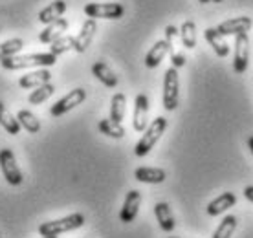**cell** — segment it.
Here are the masks:
<instances>
[{
    "mask_svg": "<svg viewBox=\"0 0 253 238\" xmlns=\"http://www.w3.org/2000/svg\"><path fill=\"white\" fill-rule=\"evenodd\" d=\"M57 63V57L53 53H30V55H15L9 59L2 61V68L4 70H24V68H33V66H53Z\"/></svg>",
    "mask_w": 253,
    "mask_h": 238,
    "instance_id": "1",
    "label": "cell"
},
{
    "mask_svg": "<svg viewBox=\"0 0 253 238\" xmlns=\"http://www.w3.org/2000/svg\"><path fill=\"white\" fill-rule=\"evenodd\" d=\"M165 130H167V119L162 118V116L152 119V123L145 128V134L141 136V139L134 147V154L138 158L147 156L154 149V145L160 141V138L165 134Z\"/></svg>",
    "mask_w": 253,
    "mask_h": 238,
    "instance_id": "2",
    "label": "cell"
},
{
    "mask_svg": "<svg viewBox=\"0 0 253 238\" xmlns=\"http://www.w3.org/2000/svg\"><path fill=\"white\" fill-rule=\"evenodd\" d=\"M84 224V216L81 213H74L68 214L64 218L59 220H51V222H44L39 226V235L41 237H59L63 233L74 231V229H79Z\"/></svg>",
    "mask_w": 253,
    "mask_h": 238,
    "instance_id": "3",
    "label": "cell"
},
{
    "mask_svg": "<svg viewBox=\"0 0 253 238\" xmlns=\"http://www.w3.org/2000/svg\"><path fill=\"white\" fill-rule=\"evenodd\" d=\"M178 99H180V81H178V70L174 66L165 72L164 76V97H162V103H164L165 110H176L178 107Z\"/></svg>",
    "mask_w": 253,
    "mask_h": 238,
    "instance_id": "4",
    "label": "cell"
},
{
    "mask_svg": "<svg viewBox=\"0 0 253 238\" xmlns=\"http://www.w3.org/2000/svg\"><path fill=\"white\" fill-rule=\"evenodd\" d=\"M84 15L88 19H108L118 20L125 15V7L118 2H92L84 6Z\"/></svg>",
    "mask_w": 253,
    "mask_h": 238,
    "instance_id": "5",
    "label": "cell"
},
{
    "mask_svg": "<svg viewBox=\"0 0 253 238\" xmlns=\"http://www.w3.org/2000/svg\"><path fill=\"white\" fill-rule=\"evenodd\" d=\"M0 169L9 185H20L22 183V170H20L17 158L11 149H2L0 151Z\"/></svg>",
    "mask_w": 253,
    "mask_h": 238,
    "instance_id": "6",
    "label": "cell"
},
{
    "mask_svg": "<svg viewBox=\"0 0 253 238\" xmlns=\"http://www.w3.org/2000/svg\"><path fill=\"white\" fill-rule=\"evenodd\" d=\"M84 99H86V90H84V88H74L72 92H68V94L64 95V97H61V99L51 107L50 114L53 118H61V116H64L66 112L74 110L77 105H81Z\"/></svg>",
    "mask_w": 253,
    "mask_h": 238,
    "instance_id": "7",
    "label": "cell"
},
{
    "mask_svg": "<svg viewBox=\"0 0 253 238\" xmlns=\"http://www.w3.org/2000/svg\"><path fill=\"white\" fill-rule=\"evenodd\" d=\"M248 61H250V39H248V33L235 35L233 70L237 74H244L248 70Z\"/></svg>",
    "mask_w": 253,
    "mask_h": 238,
    "instance_id": "8",
    "label": "cell"
},
{
    "mask_svg": "<svg viewBox=\"0 0 253 238\" xmlns=\"http://www.w3.org/2000/svg\"><path fill=\"white\" fill-rule=\"evenodd\" d=\"M132 126L136 132H145L149 126V97L145 94H138L134 101Z\"/></svg>",
    "mask_w": 253,
    "mask_h": 238,
    "instance_id": "9",
    "label": "cell"
},
{
    "mask_svg": "<svg viewBox=\"0 0 253 238\" xmlns=\"http://www.w3.org/2000/svg\"><path fill=\"white\" fill-rule=\"evenodd\" d=\"M139 205H141V193L132 189L128 191L125 196V201H123V207H121V213H120V220L123 224H130L134 222V218L138 216Z\"/></svg>",
    "mask_w": 253,
    "mask_h": 238,
    "instance_id": "10",
    "label": "cell"
},
{
    "mask_svg": "<svg viewBox=\"0 0 253 238\" xmlns=\"http://www.w3.org/2000/svg\"><path fill=\"white\" fill-rule=\"evenodd\" d=\"M252 19L250 17H235V19L224 20L216 26V30L222 37H228V35H241V33L250 32L252 28Z\"/></svg>",
    "mask_w": 253,
    "mask_h": 238,
    "instance_id": "11",
    "label": "cell"
},
{
    "mask_svg": "<svg viewBox=\"0 0 253 238\" xmlns=\"http://www.w3.org/2000/svg\"><path fill=\"white\" fill-rule=\"evenodd\" d=\"M95 32H97V22L95 19H86L81 26V32L77 33L76 42H74V50L77 53H84L88 50V46L92 44V39H94Z\"/></svg>",
    "mask_w": 253,
    "mask_h": 238,
    "instance_id": "12",
    "label": "cell"
},
{
    "mask_svg": "<svg viewBox=\"0 0 253 238\" xmlns=\"http://www.w3.org/2000/svg\"><path fill=\"white\" fill-rule=\"evenodd\" d=\"M172 51V46L165 39H162V40H158V42L152 46L151 50L147 51L145 55V66L147 68H156V66H160V63L165 59V55L167 53H171Z\"/></svg>",
    "mask_w": 253,
    "mask_h": 238,
    "instance_id": "13",
    "label": "cell"
},
{
    "mask_svg": "<svg viewBox=\"0 0 253 238\" xmlns=\"http://www.w3.org/2000/svg\"><path fill=\"white\" fill-rule=\"evenodd\" d=\"M235 203H237V196H235L233 193H224V195L216 196L215 200L209 201L206 211H208L209 216H220V214H224L228 209L235 207Z\"/></svg>",
    "mask_w": 253,
    "mask_h": 238,
    "instance_id": "14",
    "label": "cell"
},
{
    "mask_svg": "<svg viewBox=\"0 0 253 238\" xmlns=\"http://www.w3.org/2000/svg\"><path fill=\"white\" fill-rule=\"evenodd\" d=\"M64 11H66V2L64 0H55V2H51V4H48L46 7H42L41 11H39V22L41 24H51V22H55V20H59L61 17L64 15Z\"/></svg>",
    "mask_w": 253,
    "mask_h": 238,
    "instance_id": "15",
    "label": "cell"
},
{
    "mask_svg": "<svg viewBox=\"0 0 253 238\" xmlns=\"http://www.w3.org/2000/svg\"><path fill=\"white\" fill-rule=\"evenodd\" d=\"M51 79V74L48 70H35V72H28L26 76H22L19 79V86L20 88H26V90H33V88H39L46 84V82H50Z\"/></svg>",
    "mask_w": 253,
    "mask_h": 238,
    "instance_id": "16",
    "label": "cell"
},
{
    "mask_svg": "<svg viewBox=\"0 0 253 238\" xmlns=\"http://www.w3.org/2000/svg\"><path fill=\"white\" fill-rule=\"evenodd\" d=\"M134 178L141 183H164L167 178V172L158 167H139L134 170Z\"/></svg>",
    "mask_w": 253,
    "mask_h": 238,
    "instance_id": "17",
    "label": "cell"
},
{
    "mask_svg": "<svg viewBox=\"0 0 253 238\" xmlns=\"http://www.w3.org/2000/svg\"><path fill=\"white\" fill-rule=\"evenodd\" d=\"M68 30V20L66 19H59L55 20V22H51V24H48L41 32V35H39V40L42 44H51L55 39H59L61 35H64V32Z\"/></svg>",
    "mask_w": 253,
    "mask_h": 238,
    "instance_id": "18",
    "label": "cell"
},
{
    "mask_svg": "<svg viewBox=\"0 0 253 238\" xmlns=\"http://www.w3.org/2000/svg\"><path fill=\"white\" fill-rule=\"evenodd\" d=\"M154 214H156V220H158L160 227L164 229L165 233H171L174 227H176V222H174V216L171 213V207L165 201H158L154 205Z\"/></svg>",
    "mask_w": 253,
    "mask_h": 238,
    "instance_id": "19",
    "label": "cell"
},
{
    "mask_svg": "<svg viewBox=\"0 0 253 238\" xmlns=\"http://www.w3.org/2000/svg\"><path fill=\"white\" fill-rule=\"evenodd\" d=\"M204 37H206V40L209 42V46L213 48V51H215L218 57H228L229 55L228 42L224 40V37L218 33L216 28H208V30L204 32Z\"/></svg>",
    "mask_w": 253,
    "mask_h": 238,
    "instance_id": "20",
    "label": "cell"
},
{
    "mask_svg": "<svg viewBox=\"0 0 253 238\" xmlns=\"http://www.w3.org/2000/svg\"><path fill=\"white\" fill-rule=\"evenodd\" d=\"M92 74L97 77V81H101L107 88H116L118 86V82H120L118 81V76H116L114 72L110 70V66H108L107 63H103V61L94 63V66H92Z\"/></svg>",
    "mask_w": 253,
    "mask_h": 238,
    "instance_id": "21",
    "label": "cell"
},
{
    "mask_svg": "<svg viewBox=\"0 0 253 238\" xmlns=\"http://www.w3.org/2000/svg\"><path fill=\"white\" fill-rule=\"evenodd\" d=\"M97 128H99V132L101 134H105V136H108V138H114V139H121L123 136H125V126L121 125V123H118V121H114V119H101L99 121V125H97Z\"/></svg>",
    "mask_w": 253,
    "mask_h": 238,
    "instance_id": "22",
    "label": "cell"
},
{
    "mask_svg": "<svg viewBox=\"0 0 253 238\" xmlns=\"http://www.w3.org/2000/svg\"><path fill=\"white\" fill-rule=\"evenodd\" d=\"M0 125L4 126V130L7 132V134H11V136H17L20 132V123L17 118H13V114H9V110H7L6 107H4V103L0 101Z\"/></svg>",
    "mask_w": 253,
    "mask_h": 238,
    "instance_id": "23",
    "label": "cell"
},
{
    "mask_svg": "<svg viewBox=\"0 0 253 238\" xmlns=\"http://www.w3.org/2000/svg\"><path fill=\"white\" fill-rule=\"evenodd\" d=\"M17 119H19L20 126H22L28 134H39V132H41V121H39L37 116L33 112H30V110H20V112L17 114Z\"/></svg>",
    "mask_w": 253,
    "mask_h": 238,
    "instance_id": "24",
    "label": "cell"
},
{
    "mask_svg": "<svg viewBox=\"0 0 253 238\" xmlns=\"http://www.w3.org/2000/svg\"><path fill=\"white\" fill-rule=\"evenodd\" d=\"M237 224H239V222H237V216H233V214L224 216V220L218 224L216 231L213 233V237L211 238H231L233 237L235 229H237Z\"/></svg>",
    "mask_w": 253,
    "mask_h": 238,
    "instance_id": "25",
    "label": "cell"
},
{
    "mask_svg": "<svg viewBox=\"0 0 253 238\" xmlns=\"http://www.w3.org/2000/svg\"><path fill=\"white\" fill-rule=\"evenodd\" d=\"M55 92V86L51 84V82H46L42 86L39 88H33L32 94L28 95V103L30 105H41V103H44L46 99H50L51 95Z\"/></svg>",
    "mask_w": 253,
    "mask_h": 238,
    "instance_id": "26",
    "label": "cell"
},
{
    "mask_svg": "<svg viewBox=\"0 0 253 238\" xmlns=\"http://www.w3.org/2000/svg\"><path fill=\"white\" fill-rule=\"evenodd\" d=\"M126 110V97L125 94H114L110 101V119H114L118 123L123 121Z\"/></svg>",
    "mask_w": 253,
    "mask_h": 238,
    "instance_id": "27",
    "label": "cell"
},
{
    "mask_svg": "<svg viewBox=\"0 0 253 238\" xmlns=\"http://www.w3.org/2000/svg\"><path fill=\"white\" fill-rule=\"evenodd\" d=\"M180 39L187 50H193L196 46V24L193 20H185L180 28Z\"/></svg>",
    "mask_w": 253,
    "mask_h": 238,
    "instance_id": "28",
    "label": "cell"
},
{
    "mask_svg": "<svg viewBox=\"0 0 253 238\" xmlns=\"http://www.w3.org/2000/svg\"><path fill=\"white\" fill-rule=\"evenodd\" d=\"M24 48V40L22 39H9L6 42L0 44V63L4 59H9V57H15L20 50Z\"/></svg>",
    "mask_w": 253,
    "mask_h": 238,
    "instance_id": "29",
    "label": "cell"
},
{
    "mask_svg": "<svg viewBox=\"0 0 253 238\" xmlns=\"http://www.w3.org/2000/svg\"><path fill=\"white\" fill-rule=\"evenodd\" d=\"M74 42H76V37L72 35H61L59 39H55L50 46V53H53L55 57L63 55L66 51L74 50Z\"/></svg>",
    "mask_w": 253,
    "mask_h": 238,
    "instance_id": "30",
    "label": "cell"
},
{
    "mask_svg": "<svg viewBox=\"0 0 253 238\" xmlns=\"http://www.w3.org/2000/svg\"><path fill=\"white\" fill-rule=\"evenodd\" d=\"M178 37H180V30H178L176 26H167V28H165V40L171 44V46L174 44V40H176ZM172 51H174V46H172Z\"/></svg>",
    "mask_w": 253,
    "mask_h": 238,
    "instance_id": "31",
    "label": "cell"
},
{
    "mask_svg": "<svg viewBox=\"0 0 253 238\" xmlns=\"http://www.w3.org/2000/svg\"><path fill=\"white\" fill-rule=\"evenodd\" d=\"M171 61L174 68H182L185 64V55L184 53H178V51H172L171 53Z\"/></svg>",
    "mask_w": 253,
    "mask_h": 238,
    "instance_id": "32",
    "label": "cell"
},
{
    "mask_svg": "<svg viewBox=\"0 0 253 238\" xmlns=\"http://www.w3.org/2000/svg\"><path fill=\"white\" fill-rule=\"evenodd\" d=\"M244 196L253 203V185H248V187L244 189Z\"/></svg>",
    "mask_w": 253,
    "mask_h": 238,
    "instance_id": "33",
    "label": "cell"
},
{
    "mask_svg": "<svg viewBox=\"0 0 253 238\" xmlns=\"http://www.w3.org/2000/svg\"><path fill=\"white\" fill-rule=\"evenodd\" d=\"M248 147H250V151H252V154H253V136L248 139Z\"/></svg>",
    "mask_w": 253,
    "mask_h": 238,
    "instance_id": "34",
    "label": "cell"
},
{
    "mask_svg": "<svg viewBox=\"0 0 253 238\" xmlns=\"http://www.w3.org/2000/svg\"><path fill=\"white\" fill-rule=\"evenodd\" d=\"M198 2H202V4H208L209 0H198Z\"/></svg>",
    "mask_w": 253,
    "mask_h": 238,
    "instance_id": "35",
    "label": "cell"
},
{
    "mask_svg": "<svg viewBox=\"0 0 253 238\" xmlns=\"http://www.w3.org/2000/svg\"><path fill=\"white\" fill-rule=\"evenodd\" d=\"M42 238H57V237H42Z\"/></svg>",
    "mask_w": 253,
    "mask_h": 238,
    "instance_id": "36",
    "label": "cell"
},
{
    "mask_svg": "<svg viewBox=\"0 0 253 238\" xmlns=\"http://www.w3.org/2000/svg\"><path fill=\"white\" fill-rule=\"evenodd\" d=\"M213 2H224V0H213Z\"/></svg>",
    "mask_w": 253,
    "mask_h": 238,
    "instance_id": "37",
    "label": "cell"
},
{
    "mask_svg": "<svg viewBox=\"0 0 253 238\" xmlns=\"http://www.w3.org/2000/svg\"><path fill=\"white\" fill-rule=\"evenodd\" d=\"M169 238H180V237H169Z\"/></svg>",
    "mask_w": 253,
    "mask_h": 238,
    "instance_id": "38",
    "label": "cell"
}]
</instances>
